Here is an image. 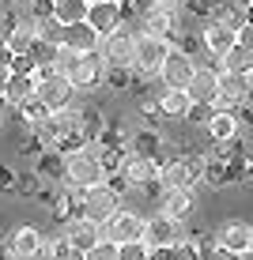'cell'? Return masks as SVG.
Instances as JSON below:
<instances>
[{
  "instance_id": "6da1fadb",
  "label": "cell",
  "mask_w": 253,
  "mask_h": 260,
  "mask_svg": "<svg viewBox=\"0 0 253 260\" xmlns=\"http://www.w3.org/2000/svg\"><path fill=\"white\" fill-rule=\"evenodd\" d=\"M106 181H110V174H106V162H102V143H83V147L65 155V177H61L65 189L87 192V189L106 185Z\"/></svg>"
},
{
  "instance_id": "7a4b0ae2",
  "label": "cell",
  "mask_w": 253,
  "mask_h": 260,
  "mask_svg": "<svg viewBox=\"0 0 253 260\" xmlns=\"http://www.w3.org/2000/svg\"><path fill=\"white\" fill-rule=\"evenodd\" d=\"M117 211H121V189H114L110 181L79 192V215L91 219V222H98V226H106Z\"/></svg>"
},
{
  "instance_id": "3957f363",
  "label": "cell",
  "mask_w": 253,
  "mask_h": 260,
  "mask_svg": "<svg viewBox=\"0 0 253 260\" xmlns=\"http://www.w3.org/2000/svg\"><path fill=\"white\" fill-rule=\"evenodd\" d=\"M34 83H38V102L46 106L49 113H57V110H65V106H72L76 87H72L65 76H57L49 64H38V72H34Z\"/></svg>"
},
{
  "instance_id": "277c9868",
  "label": "cell",
  "mask_w": 253,
  "mask_h": 260,
  "mask_svg": "<svg viewBox=\"0 0 253 260\" xmlns=\"http://www.w3.org/2000/svg\"><path fill=\"white\" fill-rule=\"evenodd\" d=\"M98 57H102L106 68H114V72H132V57H136V34H132L129 26L106 34V38L98 42Z\"/></svg>"
},
{
  "instance_id": "5b68a950",
  "label": "cell",
  "mask_w": 253,
  "mask_h": 260,
  "mask_svg": "<svg viewBox=\"0 0 253 260\" xmlns=\"http://www.w3.org/2000/svg\"><path fill=\"white\" fill-rule=\"evenodd\" d=\"M196 64L201 60L193 57L185 46H174L166 53V60H162V68H159V79H162V87H174V91H185L189 83H193V76H196Z\"/></svg>"
},
{
  "instance_id": "8992f818",
  "label": "cell",
  "mask_w": 253,
  "mask_h": 260,
  "mask_svg": "<svg viewBox=\"0 0 253 260\" xmlns=\"http://www.w3.org/2000/svg\"><path fill=\"white\" fill-rule=\"evenodd\" d=\"M121 185H125V189H151V185H159V158L136 155V151L125 147V158H121Z\"/></svg>"
},
{
  "instance_id": "52a82bcc",
  "label": "cell",
  "mask_w": 253,
  "mask_h": 260,
  "mask_svg": "<svg viewBox=\"0 0 253 260\" xmlns=\"http://www.w3.org/2000/svg\"><path fill=\"white\" fill-rule=\"evenodd\" d=\"M189 241V230H185V222H174V219H166V215H151L148 219V226H144V245L148 249H174V245H185Z\"/></svg>"
},
{
  "instance_id": "ba28073f",
  "label": "cell",
  "mask_w": 253,
  "mask_h": 260,
  "mask_svg": "<svg viewBox=\"0 0 253 260\" xmlns=\"http://www.w3.org/2000/svg\"><path fill=\"white\" fill-rule=\"evenodd\" d=\"M174 49V42L166 38H151V34H136V57H132V72L140 76H159L166 53Z\"/></svg>"
},
{
  "instance_id": "9c48e42d",
  "label": "cell",
  "mask_w": 253,
  "mask_h": 260,
  "mask_svg": "<svg viewBox=\"0 0 253 260\" xmlns=\"http://www.w3.org/2000/svg\"><path fill=\"white\" fill-rule=\"evenodd\" d=\"M144 226L148 219L136 211H117L110 222L102 226V241H114V245H129V241H144Z\"/></svg>"
},
{
  "instance_id": "30bf717a",
  "label": "cell",
  "mask_w": 253,
  "mask_h": 260,
  "mask_svg": "<svg viewBox=\"0 0 253 260\" xmlns=\"http://www.w3.org/2000/svg\"><path fill=\"white\" fill-rule=\"evenodd\" d=\"M178 23H182V8L151 4L148 12H144V30H140V34H151V38L174 42V38H178Z\"/></svg>"
},
{
  "instance_id": "8fae6325",
  "label": "cell",
  "mask_w": 253,
  "mask_h": 260,
  "mask_svg": "<svg viewBox=\"0 0 253 260\" xmlns=\"http://www.w3.org/2000/svg\"><path fill=\"white\" fill-rule=\"evenodd\" d=\"M219 76H223V64H196L193 83L185 87L193 106H215V98H219Z\"/></svg>"
},
{
  "instance_id": "7c38bea8",
  "label": "cell",
  "mask_w": 253,
  "mask_h": 260,
  "mask_svg": "<svg viewBox=\"0 0 253 260\" xmlns=\"http://www.w3.org/2000/svg\"><path fill=\"white\" fill-rule=\"evenodd\" d=\"M61 238H65L76 253H87V249H95L98 241H102V226L91 222V219H83V215H72L68 222H61Z\"/></svg>"
},
{
  "instance_id": "4fadbf2b",
  "label": "cell",
  "mask_w": 253,
  "mask_h": 260,
  "mask_svg": "<svg viewBox=\"0 0 253 260\" xmlns=\"http://www.w3.org/2000/svg\"><path fill=\"white\" fill-rule=\"evenodd\" d=\"M106 60L98 57V53H83V57H76V64H72L68 72V83L76 87V91H91V87H98L106 79Z\"/></svg>"
},
{
  "instance_id": "5bb4252c",
  "label": "cell",
  "mask_w": 253,
  "mask_h": 260,
  "mask_svg": "<svg viewBox=\"0 0 253 260\" xmlns=\"http://www.w3.org/2000/svg\"><path fill=\"white\" fill-rule=\"evenodd\" d=\"M253 98L249 76H234V72H223L219 76V98H215V110H238Z\"/></svg>"
},
{
  "instance_id": "9a60e30c",
  "label": "cell",
  "mask_w": 253,
  "mask_h": 260,
  "mask_svg": "<svg viewBox=\"0 0 253 260\" xmlns=\"http://www.w3.org/2000/svg\"><path fill=\"white\" fill-rule=\"evenodd\" d=\"M38 49V23L31 15H15L12 30H8V53L12 57H31Z\"/></svg>"
},
{
  "instance_id": "2e32d148",
  "label": "cell",
  "mask_w": 253,
  "mask_h": 260,
  "mask_svg": "<svg viewBox=\"0 0 253 260\" xmlns=\"http://www.w3.org/2000/svg\"><path fill=\"white\" fill-rule=\"evenodd\" d=\"M121 23H125L121 0H102V4H91V12H87V26H91L98 38H106V34L121 30Z\"/></svg>"
},
{
  "instance_id": "e0dca14e",
  "label": "cell",
  "mask_w": 253,
  "mask_h": 260,
  "mask_svg": "<svg viewBox=\"0 0 253 260\" xmlns=\"http://www.w3.org/2000/svg\"><path fill=\"white\" fill-rule=\"evenodd\" d=\"M196 208V192L193 189H162L159 192V215H166V219L174 222H185L189 215Z\"/></svg>"
},
{
  "instance_id": "ac0fdd59",
  "label": "cell",
  "mask_w": 253,
  "mask_h": 260,
  "mask_svg": "<svg viewBox=\"0 0 253 260\" xmlns=\"http://www.w3.org/2000/svg\"><path fill=\"white\" fill-rule=\"evenodd\" d=\"M201 42H204V49H208V57L212 60H223L227 53L238 46V34L227 30V26H215V23H204V30H201Z\"/></svg>"
},
{
  "instance_id": "d6986e66",
  "label": "cell",
  "mask_w": 253,
  "mask_h": 260,
  "mask_svg": "<svg viewBox=\"0 0 253 260\" xmlns=\"http://www.w3.org/2000/svg\"><path fill=\"white\" fill-rule=\"evenodd\" d=\"M215 241H219V249H227V253H234V256L249 253V222H242V219L223 222V226L215 230Z\"/></svg>"
},
{
  "instance_id": "ffe728a7",
  "label": "cell",
  "mask_w": 253,
  "mask_h": 260,
  "mask_svg": "<svg viewBox=\"0 0 253 260\" xmlns=\"http://www.w3.org/2000/svg\"><path fill=\"white\" fill-rule=\"evenodd\" d=\"M208 23L227 26V30L238 34L242 26H246V4H242V0H215V4H212V15H208Z\"/></svg>"
},
{
  "instance_id": "44dd1931",
  "label": "cell",
  "mask_w": 253,
  "mask_h": 260,
  "mask_svg": "<svg viewBox=\"0 0 253 260\" xmlns=\"http://www.w3.org/2000/svg\"><path fill=\"white\" fill-rule=\"evenodd\" d=\"M42 230H34V226H19V230H12L8 234V253H12V260H31L34 253L42 249Z\"/></svg>"
},
{
  "instance_id": "7402d4cb",
  "label": "cell",
  "mask_w": 253,
  "mask_h": 260,
  "mask_svg": "<svg viewBox=\"0 0 253 260\" xmlns=\"http://www.w3.org/2000/svg\"><path fill=\"white\" fill-rule=\"evenodd\" d=\"M159 113H162V117H174V121L189 117V113H193V98H189V91L162 87V91H159Z\"/></svg>"
},
{
  "instance_id": "603a6c76",
  "label": "cell",
  "mask_w": 253,
  "mask_h": 260,
  "mask_svg": "<svg viewBox=\"0 0 253 260\" xmlns=\"http://www.w3.org/2000/svg\"><path fill=\"white\" fill-rule=\"evenodd\" d=\"M204 124H208L212 143H231L234 136H238V113H234V110H215Z\"/></svg>"
},
{
  "instance_id": "cb8c5ba5",
  "label": "cell",
  "mask_w": 253,
  "mask_h": 260,
  "mask_svg": "<svg viewBox=\"0 0 253 260\" xmlns=\"http://www.w3.org/2000/svg\"><path fill=\"white\" fill-rule=\"evenodd\" d=\"M98 42L102 38H98L87 23H76V26H65V42H61V46H68L72 53L83 57V53H98Z\"/></svg>"
},
{
  "instance_id": "d4e9b609",
  "label": "cell",
  "mask_w": 253,
  "mask_h": 260,
  "mask_svg": "<svg viewBox=\"0 0 253 260\" xmlns=\"http://www.w3.org/2000/svg\"><path fill=\"white\" fill-rule=\"evenodd\" d=\"M34 94H38V83H34V76H12V79H8V91H4V106L19 110V106L31 102Z\"/></svg>"
},
{
  "instance_id": "484cf974",
  "label": "cell",
  "mask_w": 253,
  "mask_h": 260,
  "mask_svg": "<svg viewBox=\"0 0 253 260\" xmlns=\"http://www.w3.org/2000/svg\"><path fill=\"white\" fill-rule=\"evenodd\" d=\"M87 12H91V4H87V0H57V4H53V19H57L61 26L87 23Z\"/></svg>"
},
{
  "instance_id": "4316f807",
  "label": "cell",
  "mask_w": 253,
  "mask_h": 260,
  "mask_svg": "<svg viewBox=\"0 0 253 260\" xmlns=\"http://www.w3.org/2000/svg\"><path fill=\"white\" fill-rule=\"evenodd\" d=\"M15 113H19V121H23V124H26V128H31V132H38L42 124L49 121V110H46V106L38 102V94H34L31 102H23V106H19V110H15Z\"/></svg>"
},
{
  "instance_id": "83f0119b",
  "label": "cell",
  "mask_w": 253,
  "mask_h": 260,
  "mask_svg": "<svg viewBox=\"0 0 253 260\" xmlns=\"http://www.w3.org/2000/svg\"><path fill=\"white\" fill-rule=\"evenodd\" d=\"M219 64H223V72H234V76H249V72H253V53H249V49H242V46H234L227 57L219 60Z\"/></svg>"
},
{
  "instance_id": "f1b7e54d",
  "label": "cell",
  "mask_w": 253,
  "mask_h": 260,
  "mask_svg": "<svg viewBox=\"0 0 253 260\" xmlns=\"http://www.w3.org/2000/svg\"><path fill=\"white\" fill-rule=\"evenodd\" d=\"M38 23V46H49V49H57L61 42H65V26H61L57 19H34Z\"/></svg>"
},
{
  "instance_id": "f546056e",
  "label": "cell",
  "mask_w": 253,
  "mask_h": 260,
  "mask_svg": "<svg viewBox=\"0 0 253 260\" xmlns=\"http://www.w3.org/2000/svg\"><path fill=\"white\" fill-rule=\"evenodd\" d=\"M189 249H193L196 260H212L219 241H215V234H189Z\"/></svg>"
},
{
  "instance_id": "4dcf8cb0",
  "label": "cell",
  "mask_w": 253,
  "mask_h": 260,
  "mask_svg": "<svg viewBox=\"0 0 253 260\" xmlns=\"http://www.w3.org/2000/svg\"><path fill=\"white\" fill-rule=\"evenodd\" d=\"M117 260H151V249L144 241H129V245H117Z\"/></svg>"
},
{
  "instance_id": "1f68e13d",
  "label": "cell",
  "mask_w": 253,
  "mask_h": 260,
  "mask_svg": "<svg viewBox=\"0 0 253 260\" xmlns=\"http://www.w3.org/2000/svg\"><path fill=\"white\" fill-rule=\"evenodd\" d=\"M83 260H117V245L114 241H98L95 249H87Z\"/></svg>"
},
{
  "instance_id": "d6a6232c",
  "label": "cell",
  "mask_w": 253,
  "mask_h": 260,
  "mask_svg": "<svg viewBox=\"0 0 253 260\" xmlns=\"http://www.w3.org/2000/svg\"><path fill=\"white\" fill-rule=\"evenodd\" d=\"M19 192H23V196H38V192H42V174H38V170L19 177Z\"/></svg>"
},
{
  "instance_id": "836d02e7",
  "label": "cell",
  "mask_w": 253,
  "mask_h": 260,
  "mask_svg": "<svg viewBox=\"0 0 253 260\" xmlns=\"http://www.w3.org/2000/svg\"><path fill=\"white\" fill-rule=\"evenodd\" d=\"M0 192H19V174H12L8 166H0Z\"/></svg>"
},
{
  "instance_id": "e575fe53",
  "label": "cell",
  "mask_w": 253,
  "mask_h": 260,
  "mask_svg": "<svg viewBox=\"0 0 253 260\" xmlns=\"http://www.w3.org/2000/svg\"><path fill=\"white\" fill-rule=\"evenodd\" d=\"M31 19H49L53 15V0H31Z\"/></svg>"
},
{
  "instance_id": "d590c367",
  "label": "cell",
  "mask_w": 253,
  "mask_h": 260,
  "mask_svg": "<svg viewBox=\"0 0 253 260\" xmlns=\"http://www.w3.org/2000/svg\"><path fill=\"white\" fill-rule=\"evenodd\" d=\"M238 46L253 53V23H246V26H242V30H238Z\"/></svg>"
},
{
  "instance_id": "8d00e7d4",
  "label": "cell",
  "mask_w": 253,
  "mask_h": 260,
  "mask_svg": "<svg viewBox=\"0 0 253 260\" xmlns=\"http://www.w3.org/2000/svg\"><path fill=\"white\" fill-rule=\"evenodd\" d=\"M212 260H242V256H234V253H227V249H215V256Z\"/></svg>"
},
{
  "instance_id": "74e56055",
  "label": "cell",
  "mask_w": 253,
  "mask_h": 260,
  "mask_svg": "<svg viewBox=\"0 0 253 260\" xmlns=\"http://www.w3.org/2000/svg\"><path fill=\"white\" fill-rule=\"evenodd\" d=\"M151 4H170V8H182V0H151Z\"/></svg>"
},
{
  "instance_id": "f35d334b",
  "label": "cell",
  "mask_w": 253,
  "mask_h": 260,
  "mask_svg": "<svg viewBox=\"0 0 253 260\" xmlns=\"http://www.w3.org/2000/svg\"><path fill=\"white\" fill-rule=\"evenodd\" d=\"M249 253H253V222H249Z\"/></svg>"
},
{
  "instance_id": "ab89813d",
  "label": "cell",
  "mask_w": 253,
  "mask_h": 260,
  "mask_svg": "<svg viewBox=\"0 0 253 260\" xmlns=\"http://www.w3.org/2000/svg\"><path fill=\"white\" fill-rule=\"evenodd\" d=\"M87 4H102V0H87Z\"/></svg>"
},
{
  "instance_id": "60d3db41",
  "label": "cell",
  "mask_w": 253,
  "mask_h": 260,
  "mask_svg": "<svg viewBox=\"0 0 253 260\" xmlns=\"http://www.w3.org/2000/svg\"><path fill=\"white\" fill-rule=\"evenodd\" d=\"M242 4H246V8H249V4H253V0H242Z\"/></svg>"
},
{
  "instance_id": "b9f144b4",
  "label": "cell",
  "mask_w": 253,
  "mask_h": 260,
  "mask_svg": "<svg viewBox=\"0 0 253 260\" xmlns=\"http://www.w3.org/2000/svg\"><path fill=\"white\" fill-rule=\"evenodd\" d=\"M23 4H31V0H23Z\"/></svg>"
},
{
  "instance_id": "7bdbcfd3",
  "label": "cell",
  "mask_w": 253,
  "mask_h": 260,
  "mask_svg": "<svg viewBox=\"0 0 253 260\" xmlns=\"http://www.w3.org/2000/svg\"><path fill=\"white\" fill-rule=\"evenodd\" d=\"M0 110H4V102H0Z\"/></svg>"
}]
</instances>
